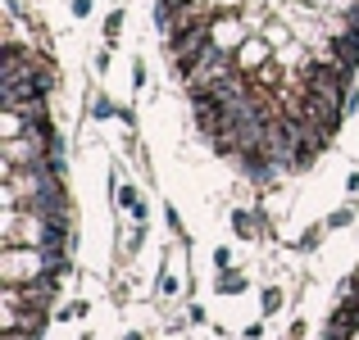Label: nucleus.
<instances>
[{
  "instance_id": "obj_1",
  "label": "nucleus",
  "mask_w": 359,
  "mask_h": 340,
  "mask_svg": "<svg viewBox=\"0 0 359 340\" xmlns=\"http://www.w3.org/2000/svg\"><path fill=\"white\" fill-rule=\"evenodd\" d=\"M232 69H237V64H232V59H228V50H223V45L214 41V45H205V55H201V59H196L191 69L182 73V82H187V91L196 96V91H214V87H219V82L228 78Z\"/></svg>"
},
{
  "instance_id": "obj_2",
  "label": "nucleus",
  "mask_w": 359,
  "mask_h": 340,
  "mask_svg": "<svg viewBox=\"0 0 359 340\" xmlns=\"http://www.w3.org/2000/svg\"><path fill=\"white\" fill-rule=\"evenodd\" d=\"M219 36H214V18L210 23H191V27H182V32H173L168 36V55H173V69L177 73H187L196 59L205 55V45H214Z\"/></svg>"
},
{
  "instance_id": "obj_3",
  "label": "nucleus",
  "mask_w": 359,
  "mask_h": 340,
  "mask_svg": "<svg viewBox=\"0 0 359 340\" xmlns=\"http://www.w3.org/2000/svg\"><path fill=\"white\" fill-rule=\"evenodd\" d=\"M269 64V45L264 41H241V50H237V69L241 73H250V69H264Z\"/></svg>"
},
{
  "instance_id": "obj_4",
  "label": "nucleus",
  "mask_w": 359,
  "mask_h": 340,
  "mask_svg": "<svg viewBox=\"0 0 359 340\" xmlns=\"http://www.w3.org/2000/svg\"><path fill=\"white\" fill-rule=\"evenodd\" d=\"M232 227H237L241 241H255V232H259V222H255L250 209H237V213H232Z\"/></svg>"
},
{
  "instance_id": "obj_5",
  "label": "nucleus",
  "mask_w": 359,
  "mask_h": 340,
  "mask_svg": "<svg viewBox=\"0 0 359 340\" xmlns=\"http://www.w3.org/2000/svg\"><path fill=\"white\" fill-rule=\"evenodd\" d=\"M241 286H245V277H241V272H223V277H219V290H228V295H237Z\"/></svg>"
},
{
  "instance_id": "obj_6",
  "label": "nucleus",
  "mask_w": 359,
  "mask_h": 340,
  "mask_svg": "<svg viewBox=\"0 0 359 340\" xmlns=\"http://www.w3.org/2000/svg\"><path fill=\"white\" fill-rule=\"evenodd\" d=\"M91 113H96V118H118V113H123V109L114 105V100H105V96H100V100H96V105H91Z\"/></svg>"
},
{
  "instance_id": "obj_7",
  "label": "nucleus",
  "mask_w": 359,
  "mask_h": 340,
  "mask_svg": "<svg viewBox=\"0 0 359 340\" xmlns=\"http://www.w3.org/2000/svg\"><path fill=\"white\" fill-rule=\"evenodd\" d=\"M118 27H123V9H114V14L105 18V41H109V45L118 41Z\"/></svg>"
},
{
  "instance_id": "obj_8",
  "label": "nucleus",
  "mask_w": 359,
  "mask_h": 340,
  "mask_svg": "<svg viewBox=\"0 0 359 340\" xmlns=\"http://www.w3.org/2000/svg\"><path fill=\"white\" fill-rule=\"evenodd\" d=\"M118 204H123V209H137V186H118Z\"/></svg>"
},
{
  "instance_id": "obj_9",
  "label": "nucleus",
  "mask_w": 359,
  "mask_h": 340,
  "mask_svg": "<svg viewBox=\"0 0 359 340\" xmlns=\"http://www.w3.org/2000/svg\"><path fill=\"white\" fill-rule=\"evenodd\" d=\"M282 304V290H264V313H278Z\"/></svg>"
},
{
  "instance_id": "obj_10",
  "label": "nucleus",
  "mask_w": 359,
  "mask_h": 340,
  "mask_svg": "<svg viewBox=\"0 0 359 340\" xmlns=\"http://www.w3.org/2000/svg\"><path fill=\"white\" fill-rule=\"evenodd\" d=\"M346 222H351V209H337L332 218H327V227H346Z\"/></svg>"
},
{
  "instance_id": "obj_11",
  "label": "nucleus",
  "mask_w": 359,
  "mask_h": 340,
  "mask_svg": "<svg viewBox=\"0 0 359 340\" xmlns=\"http://www.w3.org/2000/svg\"><path fill=\"white\" fill-rule=\"evenodd\" d=\"M314 245H318V227H314V232H305V236H300V250H314Z\"/></svg>"
},
{
  "instance_id": "obj_12",
  "label": "nucleus",
  "mask_w": 359,
  "mask_h": 340,
  "mask_svg": "<svg viewBox=\"0 0 359 340\" xmlns=\"http://www.w3.org/2000/svg\"><path fill=\"white\" fill-rule=\"evenodd\" d=\"M73 14H78V18H82V14H91V0H73Z\"/></svg>"
}]
</instances>
